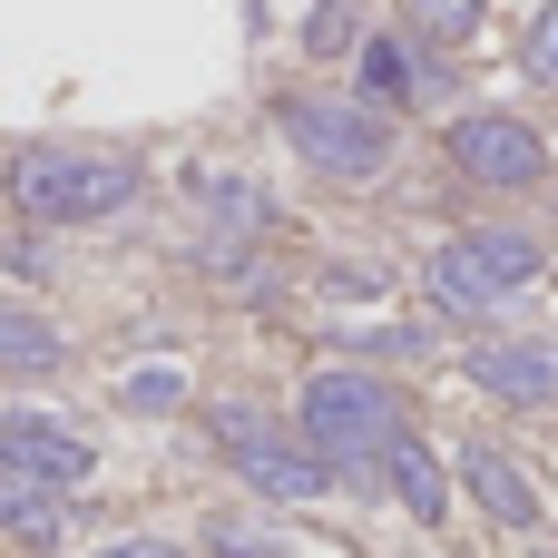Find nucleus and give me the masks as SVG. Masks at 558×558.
Instances as JSON below:
<instances>
[{
	"label": "nucleus",
	"instance_id": "obj_1",
	"mask_svg": "<svg viewBox=\"0 0 558 558\" xmlns=\"http://www.w3.org/2000/svg\"><path fill=\"white\" fill-rule=\"evenodd\" d=\"M275 118H284V147H294L314 177L373 186V177L392 167V118H383L363 88H353V98H343V88H294Z\"/></svg>",
	"mask_w": 558,
	"mask_h": 558
},
{
	"label": "nucleus",
	"instance_id": "obj_2",
	"mask_svg": "<svg viewBox=\"0 0 558 558\" xmlns=\"http://www.w3.org/2000/svg\"><path fill=\"white\" fill-rule=\"evenodd\" d=\"M304 441L333 461V471H383V451L402 441V392L383 373H353V363H324L304 383Z\"/></svg>",
	"mask_w": 558,
	"mask_h": 558
},
{
	"label": "nucleus",
	"instance_id": "obj_3",
	"mask_svg": "<svg viewBox=\"0 0 558 558\" xmlns=\"http://www.w3.org/2000/svg\"><path fill=\"white\" fill-rule=\"evenodd\" d=\"M128 196H137L128 157H88V147H29V157H10V206L39 216V226H98Z\"/></svg>",
	"mask_w": 558,
	"mask_h": 558
},
{
	"label": "nucleus",
	"instance_id": "obj_4",
	"mask_svg": "<svg viewBox=\"0 0 558 558\" xmlns=\"http://www.w3.org/2000/svg\"><path fill=\"white\" fill-rule=\"evenodd\" d=\"M206 432H216V451L265 490V500H324L333 490V461L314 451V441H294L275 412H255V402H206Z\"/></svg>",
	"mask_w": 558,
	"mask_h": 558
},
{
	"label": "nucleus",
	"instance_id": "obj_5",
	"mask_svg": "<svg viewBox=\"0 0 558 558\" xmlns=\"http://www.w3.org/2000/svg\"><path fill=\"white\" fill-rule=\"evenodd\" d=\"M539 265H549L539 235H520V226H471V235H451V245L432 255V304H441V314H490V304H510Z\"/></svg>",
	"mask_w": 558,
	"mask_h": 558
},
{
	"label": "nucleus",
	"instance_id": "obj_6",
	"mask_svg": "<svg viewBox=\"0 0 558 558\" xmlns=\"http://www.w3.org/2000/svg\"><path fill=\"white\" fill-rule=\"evenodd\" d=\"M451 167L471 177V186H500V196H520V186H539L558 157L549 137L530 128V118H510V108H481V118H461L451 128Z\"/></svg>",
	"mask_w": 558,
	"mask_h": 558
},
{
	"label": "nucleus",
	"instance_id": "obj_7",
	"mask_svg": "<svg viewBox=\"0 0 558 558\" xmlns=\"http://www.w3.org/2000/svg\"><path fill=\"white\" fill-rule=\"evenodd\" d=\"M0 461L39 471V481H59V490H78V481L98 471V451H88L69 422H39V412H0Z\"/></svg>",
	"mask_w": 558,
	"mask_h": 558
},
{
	"label": "nucleus",
	"instance_id": "obj_8",
	"mask_svg": "<svg viewBox=\"0 0 558 558\" xmlns=\"http://www.w3.org/2000/svg\"><path fill=\"white\" fill-rule=\"evenodd\" d=\"M471 383L490 402H558V343H481Z\"/></svg>",
	"mask_w": 558,
	"mask_h": 558
},
{
	"label": "nucleus",
	"instance_id": "obj_9",
	"mask_svg": "<svg viewBox=\"0 0 558 558\" xmlns=\"http://www.w3.org/2000/svg\"><path fill=\"white\" fill-rule=\"evenodd\" d=\"M461 481H471V500H481L500 530H539V490H530V471H520L510 451L471 441V451H461Z\"/></svg>",
	"mask_w": 558,
	"mask_h": 558
},
{
	"label": "nucleus",
	"instance_id": "obj_10",
	"mask_svg": "<svg viewBox=\"0 0 558 558\" xmlns=\"http://www.w3.org/2000/svg\"><path fill=\"white\" fill-rule=\"evenodd\" d=\"M186 196H196V216H216L235 245H245L255 226H275V196H265L255 177H235V167H186Z\"/></svg>",
	"mask_w": 558,
	"mask_h": 558
},
{
	"label": "nucleus",
	"instance_id": "obj_11",
	"mask_svg": "<svg viewBox=\"0 0 558 558\" xmlns=\"http://www.w3.org/2000/svg\"><path fill=\"white\" fill-rule=\"evenodd\" d=\"M383 481H392V500H402V510H412L422 530H441V510H451V481H441V461H432V451H422L412 432H402V441L383 451Z\"/></svg>",
	"mask_w": 558,
	"mask_h": 558
},
{
	"label": "nucleus",
	"instance_id": "obj_12",
	"mask_svg": "<svg viewBox=\"0 0 558 558\" xmlns=\"http://www.w3.org/2000/svg\"><path fill=\"white\" fill-rule=\"evenodd\" d=\"M0 530H20L29 549H49V539H59V481H39V471L0 461Z\"/></svg>",
	"mask_w": 558,
	"mask_h": 558
},
{
	"label": "nucleus",
	"instance_id": "obj_13",
	"mask_svg": "<svg viewBox=\"0 0 558 558\" xmlns=\"http://www.w3.org/2000/svg\"><path fill=\"white\" fill-rule=\"evenodd\" d=\"M363 98H373V108L422 98V59H412V39H363Z\"/></svg>",
	"mask_w": 558,
	"mask_h": 558
},
{
	"label": "nucleus",
	"instance_id": "obj_14",
	"mask_svg": "<svg viewBox=\"0 0 558 558\" xmlns=\"http://www.w3.org/2000/svg\"><path fill=\"white\" fill-rule=\"evenodd\" d=\"M59 333L39 324V314H0V373H59Z\"/></svg>",
	"mask_w": 558,
	"mask_h": 558
},
{
	"label": "nucleus",
	"instance_id": "obj_15",
	"mask_svg": "<svg viewBox=\"0 0 558 558\" xmlns=\"http://www.w3.org/2000/svg\"><path fill=\"white\" fill-rule=\"evenodd\" d=\"M481 10H490V0H412L402 20H412V39H432V49H461V39L481 29Z\"/></svg>",
	"mask_w": 558,
	"mask_h": 558
},
{
	"label": "nucleus",
	"instance_id": "obj_16",
	"mask_svg": "<svg viewBox=\"0 0 558 558\" xmlns=\"http://www.w3.org/2000/svg\"><path fill=\"white\" fill-rule=\"evenodd\" d=\"M353 10H363V0H314L304 49H314V59H343V49H353Z\"/></svg>",
	"mask_w": 558,
	"mask_h": 558
},
{
	"label": "nucleus",
	"instance_id": "obj_17",
	"mask_svg": "<svg viewBox=\"0 0 558 558\" xmlns=\"http://www.w3.org/2000/svg\"><path fill=\"white\" fill-rule=\"evenodd\" d=\"M520 69H530L539 88H558V0H549V10H530V29H520Z\"/></svg>",
	"mask_w": 558,
	"mask_h": 558
},
{
	"label": "nucleus",
	"instance_id": "obj_18",
	"mask_svg": "<svg viewBox=\"0 0 558 558\" xmlns=\"http://www.w3.org/2000/svg\"><path fill=\"white\" fill-rule=\"evenodd\" d=\"M206 549L216 558H284V539L255 530V520H206Z\"/></svg>",
	"mask_w": 558,
	"mask_h": 558
},
{
	"label": "nucleus",
	"instance_id": "obj_19",
	"mask_svg": "<svg viewBox=\"0 0 558 558\" xmlns=\"http://www.w3.org/2000/svg\"><path fill=\"white\" fill-rule=\"evenodd\" d=\"M177 392H186V383H177L167 363H147V373H128V402H137V412H167Z\"/></svg>",
	"mask_w": 558,
	"mask_h": 558
},
{
	"label": "nucleus",
	"instance_id": "obj_20",
	"mask_svg": "<svg viewBox=\"0 0 558 558\" xmlns=\"http://www.w3.org/2000/svg\"><path fill=\"white\" fill-rule=\"evenodd\" d=\"M98 558H177L167 539H118V549H98Z\"/></svg>",
	"mask_w": 558,
	"mask_h": 558
},
{
	"label": "nucleus",
	"instance_id": "obj_21",
	"mask_svg": "<svg viewBox=\"0 0 558 558\" xmlns=\"http://www.w3.org/2000/svg\"><path fill=\"white\" fill-rule=\"evenodd\" d=\"M539 558H558V549H539Z\"/></svg>",
	"mask_w": 558,
	"mask_h": 558
}]
</instances>
